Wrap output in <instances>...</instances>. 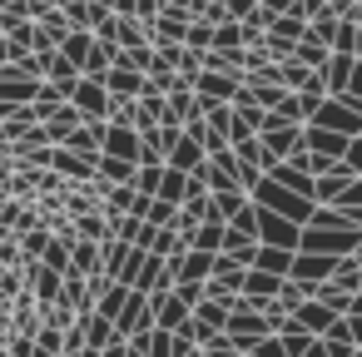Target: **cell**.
Listing matches in <instances>:
<instances>
[{"label": "cell", "instance_id": "4", "mask_svg": "<svg viewBox=\"0 0 362 357\" xmlns=\"http://www.w3.org/2000/svg\"><path fill=\"white\" fill-rule=\"evenodd\" d=\"M327 308H347V288H337V283H322V288H313Z\"/></svg>", "mask_w": 362, "mask_h": 357}, {"label": "cell", "instance_id": "1", "mask_svg": "<svg viewBox=\"0 0 362 357\" xmlns=\"http://www.w3.org/2000/svg\"><path fill=\"white\" fill-rule=\"evenodd\" d=\"M199 327H228V303H218V298H204L199 303Z\"/></svg>", "mask_w": 362, "mask_h": 357}, {"label": "cell", "instance_id": "5", "mask_svg": "<svg viewBox=\"0 0 362 357\" xmlns=\"http://www.w3.org/2000/svg\"><path fill=\"white\" fill-rule=\"evenodd\" d=\"M327 317H332V312H322V308H308V312H303L308 327H327Z\"/></svg>", "mask_w": 362, "mask_h": 357}, {"label": "cell", "instance_id": "2", "mask_svg": "<svg viewBox=\"0 0 362 357\" xmlns=\"http://www.w3.org/2000/svg\"><path fill=\"white\" fill-rule=\"evenodd\" d=\"M110 85H115L119 95H129V90L139 95V90H144V75H129V70H115V75H110Z\"/></svg>", "mask_w": 362, "mask_h": 357}, {"label": "cell", "instance_id": "3", "mask_svg": "<svg viewBox=\"0 0 362 357\" xmlns=\"http://www.w3.org/2000/svg\"><path fill=\"white\" fill-rule=\"evenodd\" d=\"M332 283H337V288H347V293H352V288H357V283H362V268H357V263H352V258H347V263H342V268H337V278H332Z\"/></svg>", "mask_w": 362, "mask_h": 357}, {"label": "cell", "instance_id": "6", "mask_svg": "<svg viewBox=\"0 0 362 357\" xmlns=\"http://www.w3.org/2000/svg\"><path fill=\"white\" fill-rule=\"evenodd\" d=\"M223 11H228V16H248V11H253V0H223Z\"/></svg>", "mask_w": 362, "mask_h": 357}]
</instances>
